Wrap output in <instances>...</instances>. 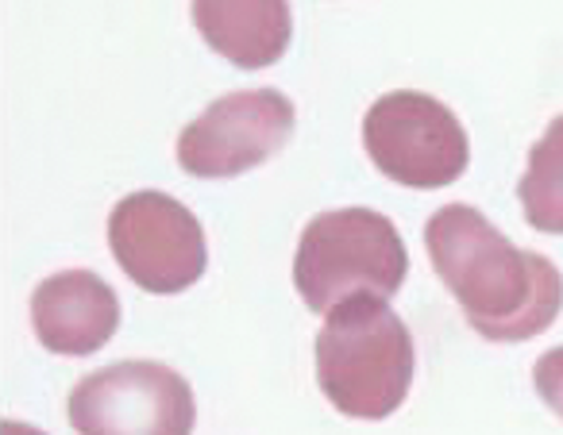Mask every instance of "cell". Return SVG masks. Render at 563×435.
<instances>
[{
    "mask_svg": "<svg viewBox=\"0 0 563 435\" xmlns=\"http://www.w3.org/2000/svg\"><path fill=\"white\" fill-rule=\"evenodd\" d=\"M532 386H537L540 401H544L555 416H563V347L540 355V362L532 366Z\"/></svg>",
    "mask_w": 563,
    "mask_h": 435,
    "instance_id": "11",
    "label": "cell"
},
{
    "mask_svg": "<svg viewBox=\"0 0 563 435\" xmlns=\"http://www.w3.org/2000/svg\"><path fill=\"white\" fill-rule=\"evenodd\" d=\"M525 220L537 232L563 235V116L548 124V132L532 143L529 170L517 181Z\"/></svg>",
    "mask_w": 563,
    "mask_h": 435,
    "instance_id": "10",
    "label": "cell"
},
{
    "mask_svg": "<svg viewBox=\"0 0 563 435\" xmlns=\"http://www.w3.org/2000/svg\"><path fill=\"white\" fill-rule=\"evenodd\" d=\"M413 335L383 297H352L317 335V386L355 420H386L413 386Z\"/></svg>",
    "mask_w": 563,
    "mask_h": 435,
    "instance_id": "2",
    "label": "cell"
},
{
    "mask_svg": "<svg viewBox=\"0 0 563 435\" xmlns=\"http://www.w3.org/2000/svg\"><path fill=\"white\" fill-rule=\"evenodd\" d=\"M0 435H47V432L24 424V420H4V424H0Z\"/></svg>",
    "mask_w": 563,
    "mask_h": 435,
    "instance_id": "12",
    "label": "cell"
},
{
    "mask_svg": "<svg viewBox=\"0 0 563 435\" xmlns=\"http://www.w3.org/2000/svg\"><path fill=\"white\" fill-rule=\"evenodd\" d=\"M35 335L55 355H97L120 327V301L93 270H63L32 293Z\"/></svg>",
    "mask_w": 563,
    "mask_h": 435,
    "instance_id": "8",
    "label": "cell"
},
{
    "mask_svg": "<svg viewBox=\"0 0 563 435\" xmlns=\"http://www.w3.org/2000/svg\"><path fill=\"white\" fill-rule=\"evenodd\" d=\"M201 40L240 70L274 66L290 47V0H194Z\"/></svg>",
    "mask_w": 563,
    "mask_h": 435,
    "instance_id": "9",
    "label": "cell"
},
{
    "mask_svg": "<svg viewBox=\"0 0 563 435\" xmlns=\"http://www.w3.org/2000/svg\"><path fill=\"white\" fill-rule=\"evenodd\" d=\"M70 424L78 435H194V389L166 362L128 358L74 386Z\"/></svg>",
    "mask_w": 563,
    "mask_h": 435,
    "instance_id": "5",
    "label": "cell"
},
{
    "mask_svg": "<svg viewBox=\"0 0 563 435\" xmlns=\"http://www.w3.org/2000/svg\"><path fill=\"white\" fill-rule=\"evenodd\" d=\"M294 104L278 89H243L212 101L178 135V166L194 178H235L274 158L294 132Z\"/></svg>",
    "mask_w": 563,
    "mask_h": 435,
    "instance_id": "7",
    "label": "cell"
},
{
    "mask_svg": "<svg viewBox=\"0 0 563 435\" xmlns=\"http://www.w3.org/2000/svg\"><path fill=\"white\" fill-rule=\"evenodd\" d=\"M406 274V243L398 227L375 209L321 212L306 224L294 255V286L321 316L352 297L390 301Z\"/></svg>",
    "mask_w": 563,
    "mask_h": 435,
    "instance_id": "3",
    "label": "cell"
},
{
    "mask_svg": "<svg viewBox=\"0 0 563 435\" xmlns=\"http://www.w3.org/2000/svg\"><path fill=\"white\" fill-rule=\"evenodd\" d=\"M363 147L386 178L409 189H444L460 181L471 163L460 116L417 89H398L371 104L363 116Z\"/></svg>",
    "mask_w": 563,
    "mask_h": 435,
    "instance_id": "4",
    "label": "cell"
},
{
    "mask_svg": "<svg viewBox=\"0 0 563 435\" xmlns=\"http://www.w3.org/2000/svg\"><path fill=\"white\" fill-rule=\"evenodd\" d=\"M109 247L135 286L163 297L186 293L209 266L201 220L155 189H140L112 209Z\"/></svg>",
    "mask_w": 563,
    "mask_h": 435,
    "instance_id": "6",
    "label": "cell"
},
{
    "mask_svg": "<svg viewBox=\"0 0 563 435\" xmlns=\"http://www.w3.org/2000/svg\"><path fill=\"white\" fill-rule=\"evenodd\" d=\"M424 247L467 324L490 343H525L563 309V274L552 258L521 250L471 204H444L424 224Z\"/></svg>",
    "mask_w": 563,
    "mask_h": 435,
    "instance_id": "1",
    "label": "cell"
}]
</instances>
